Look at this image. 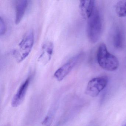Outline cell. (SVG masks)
Returning <instances> with one entry per match:
<instances>
[{"label": "cell", "mask_w": 126, "mask_h": 126, "mask_svg": "<svg viewBox=\"0 0 126 126\" xmlns=\"http://www.w3.org/2000/svg\"><path fill=\"white\" fill-rule=\"evenodd\" d=\"M96 57L99 66L104 70L113 71L118 67L119 63L118 59L108 51L104 44L102 43L99 46Z\"/></svg>", "instance_id": "1"}, {"label": "cell", "mask_w": 126, "mask_h": 126, "mask_svg": "<svg viewBox=\"0 0 126 126\" xmlns=\"http://www.w3.org/2000/svg\"><path fill=\"white\" fill-rule=\"evenodd\" d=\"M102 32V23L100 14L95 9L91 16L88 19L87 35L89 41L95 43L99 39Z\"/></svg>", "instance_id": "2"}, {"label": "cell", "mask_w": 126, "mask_h": 126, "mask_svg": "<svg viewBox=\"0 0 126 126\" xmlns=\"http://www.w3.org/2000/svg\"><path fill=\"white\" fill-rule=\"evenodd\" d=\"M34 43V34L32 31L28 32L18 45V48L13 51V55L17 62L24 60L31 53Z\"/></svg>", "instance_id": "3"}, {"label": "cell", "mask_w": 126, "mask_h": 126, "mask_svg": "<svg viewBox=\"0 0 126 126\" xmlns=\"http://www.w3.org/2000/svg\"><path fill=\"white\" fill-rule=\"evenodd\" d=\"M108 78L103 76L92 79L88 83L85 93L92 97L97 96L107 86Z\"/></svg>", "instance_id": "4"}, {"label": "cell", "mask_w": 126, "mask_h": 126, "mask_svg": "<svg viewBox=\"0 0 126 126\" xmlns=\"http://www.w3.org/2000/svg\"><path fill=\"white\" fill-rule=\"evenodd\" d=\"M83 56V53H80L72 57L56 71L54 75V77L59 81H62L71 72Z\"/></svg>", "instance_id": "5"}, {"label": "cell", "mask_w": 126, "mask_h": 126, "mask_svg": "<svg viewBox=\"0 0 126 126\" xmlns=\"http://www.w3.org/2000/svg\"><path fill=\"white\" fill-rule=\"evenodd\" d=\"M30 79V77H28L18 89L12 101V107H17L23 101L29 85Z\"/></svg>", "instance_id": "6"}, {"label": "cell", "mask_w": 126, "mask_h": 126, "mask_svg": "<svg viewBox=\"0 0 126 126\" xmlns=\"http://www.w3.org/2000/svg\"><path fill=\"white\" fill-rule=\"evenodd\" d=\"M53 48V45L51 42L45 43L43 45L41 54L38 58L39 62L44 65L46 64L51 60Z\"/></svg>", "instance_id": "7"}, {"label": "cell", "mask_w": 126, "mask_h": 126, "mask_svg": "<svg viewBox=\"0 0 126 126\" xmlns=\"http://www.w3.org/2000/svg\"><path fill=\"white\" fill-rule=\"evenodd\" d=\"M94 0H81L79 8L81 15L84 19H88L95 10Z\"/></svg>", "instance_id": "8"}, {"label": "cell", "mask_w": 126, "mask_h": 126, "mask_svg": "<svg viewBox=\"0 0 126 126\" xmlns=\"http://www.w3.org/2000/svg\"><path fill=\"white\" fill-rule=\"evenodd\" d=\"M28 5V1L26 0L16 1V16L15 24L17 25L21 22L25 15L27 7Z\"/></svg>", "instance_id": "9"}, {"label": "cell", "mask_w": 126, "mask_h": 126, "mask_svg": "<svg viewBox=\"0 0 126 126\" xmlns=\"http://www.w3.org/2000/svg\"><path fill=\"white\" fill-rule=\"evenodd\" d=\"M113 46L117 49L122 48L124 45V35L123 31L119 27L116 28L113 35Z\"/></svg>", "instance_id": "10"}, {"label": "cell", "mask_w": 126, "mask_h": 126, "mask_svg": "<svg viewBox=\"0 0 126 126\" xmlns=\"http://www.w3.org/2000/svg\"><path fill=\"white\" fill-rule=\"evenodd\" d=\"M115 12L120 17H126V0L118 2L115 6Z\"/></svg>", "instance_id": "11"}, {"label": "cell", "mask_w": 126, "mask_h": 126, "mask_svg": "<svg viewBox=\"0 0 126 126\" xmlns=\"http://www.w3.org/2000/svg\"><path fill=\"white\" fill-rule=\"evenodd\" d=\"M6 26L4 20L0 17V35L5 34L6 31Z\"/></svg>", "instance_id": "12"}, {"label": "cell", "mask_w": 126, "mask_h": 126, "mask_svg": "<svg viewBox=\"0 0 126 126\" xmlns=\"http://www.w3.org/2000/svg\"><path fill=\"white\" fill-rule=\"evenodd\" d=\"M51 122L50 118L49 116H47L43 121V124L45 126H50Z\"/></svg>", "instance_id": "13"}, {"label": "cell", "mask_w": 126, "mask_h": 126, "mask_svg": "<svg viewBox=\"0 0 126 126\" xmlns=\"http://www.w3.org/2000/svg\"><path fill=\"white\" fill-rule=\"evenodd\" d=\"M126 126V124H125V125H124V126Z\"/></svg>", "instance_id": "14"}]
</instances>
